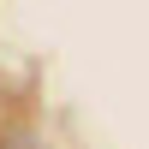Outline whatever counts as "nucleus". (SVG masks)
<instances>
[{"label":"nucleus","instance_id":"f257e3e1","mask_svg":"<svg viewBox=\"0 0 149 149\" xmlns=\"http://www.w3.org/2000/svg\"><path fill=\"white\" fill-rule=\"evenodd\" d=\"M0 149H36V143L30 137H12V143H0Z\"/></svg>","mask_w":149,"mask_h":149}]
</instances>
